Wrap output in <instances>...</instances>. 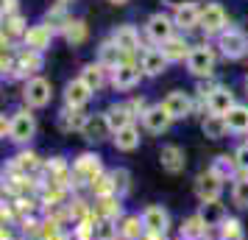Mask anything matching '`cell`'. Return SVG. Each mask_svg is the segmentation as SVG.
I'll return each mask as SVG.
<instances>
[{
  "label": "cell",
  "mask_w": 248,
  "mask_h": 240,
  "mask_svg": "<svg viewBox=\"0 0 248 240\" xmlns=\"http://www.w3.org/2000/svg\"><path fill=\"white\" fill-rule=\"evenodd\" d=\"M206 235H209V224L203 221L201 212H192V215H187L181 221V226H179L181 240H206Z\"/></svg>",
  "instance_id": "obj_25"
},
{
  "label": "cell",
  "mask_w": 248,
  "mask_h": 240,
  "mask_svg": "<svg viewBox=\"0 0 248 240\" xmlns=\"http://www.w3.org/2000/svg\"><path fill=\"white\" fill-rule=\"evenodd\" d=\"M215 48H217V53L229 62H240V59L248 56V34L246 31H240L234 25H229L223 34L215 39Z\"/></svg>",
  "instance_id": "obj_3"
},
{
  "label": "cell",
  "mask_w": 248,
  "mask_h": 240,
  "mask_svg": "<svg viewBox=\"0 0 248 240\" xmlns=\"http://www.w3.org/2000/svg\"><path fill=\"white\" fill-rule=\"evenodd\" d=\"M234 160H237L240 173H248V140L246 143H240V145L234 148Z\"/></svg>",
  "instance_id": "obj_45"
},
{
  "label": "cell",
  "mask_w": 248,
  "mask_h": 240,
  "mask_svg": "<svg viewBox=\"0 0 248 240\" xmlns=\"http://www.w3.org/2000/svg\"><path fill=\"white\" fill-rule=\"evenodd\" d=\"M176 23H173V14H165V12H154L151 17L145 20V36L148 42L154 48H162L168 39L176 36Z\"/></svg>",
  "instance_id": "obj_5"
},
{
  "label": "cell",
  "mask_w": 248,
  "mask_h": 240,
  "mask_svg": "<svg viewBox=\"0 0 248 240\" xmlns=\"http://www.w3.org/2000/svg\"><path fill=\"white\" fill-rule=\"evenodd\" d=\"M62 36L67 39V45L78 48L90 39V25L84 23L81 17H70L67 23H64V28H62Z\"/></svg>",
  "instance_id": "obj_28"
},
{
  "label": "cell",
  "mask_w": 248,
  "mask_h": 240,
  "mask_svg": "<svg viewBox=\"0 0 248 240\" xmlns=\"http://www.w3.org/2000/svg\"><path fill=\"white\" fill-rule=\"evenodd\" d=\"M140 67L145 73V79H156L162 73H168L170 62H168V56L162 53V48H145V50L140 53Z\"/></svg>",
  "instance_id": "obj_21"
},
{
  "label": "cell",
  "mask_w": 248,
  "mask_h": 240,
  "mask_svg": "<svg viewBox=\"0 0 248 240\" xmlns=\"http://www.w3.org/2000/svg\"><path fill=\"white\" fill-rule=\"evenodd\" d=\"M42 64H45V59H42V53L39 50H31V48H23L20 53H17V59H14V67L12 73H9V79H34L36 73L42 70Z\"/></svg>",
  "instance_id": "obj_10"
},
{
  "label": "cell",
  "mask_w": 248,
  "mask_h": 240,
  "mask_svg": "<svg viewBox=\"0 0 248 240\" xmlns=\"http://www.w3.org/2000/svg\"><path fill=\"white\" fill-rule=\"evenodd\" d=\"M145 79V73L140 67V62H123V64H117L112 70V76H109V84H112L117 92H128L140 87V81Z\"/></svg>",
  "instance_id": "obj_8"
},
{
  "label": "cell",
  "mask_w": 248,
  "mask_h": 240,
  "mask_svg": "<svg viewBox=\"0 0 248 240\" xmlns=\"http://www.w3.org/2000/svg\"><path fill=\"white\" fill-rule=\"evenodd\" d=\"M59 3H73V0H59Z\"/></svg>",
  "instance_id": "obj_49"
},
{
  "label": "cell",
  "mask_w": 248,
  "mask_h": 240,
  "mask_svg": "<svg viewBox=\"0 0 248 240\" xmlns=\"http://www.w3.org/2000/svg\"><path fill=\"white\" fill-rule=\"evenodd\" d=\"M95 240H120V226L112 218H95Z\"/></svg>",
  "instance_id": "obj_40"
},
{
  "label": "cell",
  "mask_w": 248,
  "mask_h": 240,
  "mask_svg": "<svg viewBox=\"0 0 248 240\" xmlns=\"http://www.w3.org/2000/svg\"><path fill=\"white\" fill-rule=\"evenodd\" d=\"M81 137H84V140H90V143H101V140L112 137V128H109L106 112L87 114V120H84V128H81Z\"/></svg>",
  "instance_id": "obj_22"
},
{
  "label": "cell",
  "mask_w": 248,
  "mask_h": 240,
  "mask_svg": "<svg viewBox=\"0 0 248 240\" xmlns=\"http://www.w3.org/2000/svg\"><path fill=\"white\" fill-rule=\"evenodd\" d=\"M90 193L95 195V198H106V195H117V190H114V179H112V173H103V176H98V179L92 182Z\"/></svg>",
  "instance_id": "obj_42"
},
{
  "label": "cell",
  "mask_w": 248,
  "mask_h": 240,
  "mask_svg": "<svg viewBox=\"0 0 248 240\" xmlns=\"http://www.w3.org/2000/svg\"><path fill=\"white\" fill-rule=\"evenodd\" d=\"M36 137V114L23 106L12 114V128H9V140L17 143V145H28L31 140Z\"/></svg>",
  "instance_id": "obj_7"
},
{
  "label": "cell",
  "mask_w": 248,
  "mask_h": 240,
  "mask_svg": "<svg viewBox=\"0 0 248 240\" xmlns=\"http://www.w3.org/2000/svg\"><path fill=\"white\" fill-rule=\"evenodd\" d=\"M56 34H59V31L50 23H45V20H42V23H36V25H28V31H25V36H23V48H31V50L45 53Z\"/></svg>",
  "instance_id": "obj_14"
},
{
  "label": "cell",
  "mask_w": 248,
  "mask_h": 240,
  "mask_svg": "<svg viewBox=\"0 0 248 240\" xmlns=\"http://www.w3.org/2000/svg\"><path fill=\"white\" fill-rule=\"evenodd\" d=\"M112 42L123 50L125 62H134V53L140 50V31L131 23H123L112 31Z\"/></svg>",
  "instance_id": "obj_16"
},
{
  "label": "cell",
  "mask_w": 248,
  "mask_h": 240,
  "mask_svg": "<svg viewBox=\"0 0 248 240\" xmlns=\"http://www.w3.org/2000/svg\"><path fill=\"white\" fill-rule=\"evenodd\" d=\"M201 215L209 224V229H220V224L229 218V212H226V207L220 201H215V204H201Z\"/></svg>",
  "instance_id": "obj_38"
},
{
  "label": "cell",
  "mask_w": 248,
  "mask_h": 240,
  "mask_svg": "<svg viewBox=\"0 0 248 240\" xmlns=\"http://www.w3.org/2000/svg\"><path fill=\"white\" fill-rule=\"evenodd\" d=\"M226 28H229V14L220 3H206L201 6V31L206 36H217L223 34Z\"/></svg>",
  "instance_id": "obj_9"
},
{
  "label": "cell",
  "mask_w": 248,
  "mask_h": 240,
  "mask_svg": "<svg viewBox=\"0 0 248 240\" xmlns=\"http://www.w3.org/2000/svg\"><path fill=\"white\" fill-rule=\"evenodd\" d=\"M232 204L237 209H248V173H240L232 182Z\"/></svg>",
  "instance_id": "obj_39"
},
{
  "label": "cell",
  "mask_w": 248,
  "mask_h": 240,
  "mask_svg": "<svg viewBox=\"0 0 248 240\" xmlns=\"http://www.w3.org/2000/svg\"><path fill=\"white\" fill-rule=\"evenodd\" d=\"M223 187L226 182L212 171V168H206L195 176V182H192V193L195 198L201 201V204H215V201H220V195H223Z\"/></svg>",
  "instance_id": "obj_4"
},
{
  "label": "cell",
  "mask_w": 248,
  "mask_h": 240,
  "mask_svg": "<svg viewBox=\"0 0 248 240\" xmlns=\"http://www.w3.org/2000/svg\"><path fill=\"white\" fill-rule=\"evenodd\" d=\"M246 90H248V76H246Z\"/></svg>",
  "instance_id": "obj_50"
},
{
  "label": "cell",
  "mask_w": 248,
  "mask_h": 240,
  "mask_svg": "<svg viewBox=\"0 0 248 240\" xmlns=\"http://www.w3.org/2000/svg\"><path fill=\"white\" fill-rule=\"evenodd\" d=\"M103 176V157L95 151H84L73 160V187H92V182Z\"/></svg>",
  "instance_id": "obj_1"
},
{
  "label": "cell",
  "mask_w": 248,
  "mask_h": 240,
  "mask_svg": "<svg viewBox=\"0 0 248 240\" xmlns=\"http://www.w3.org/2000/svg\"><path fill=\"white\" fill-rule=\"evenodd\" d=\"M98 62H101V64H103L106 70H114L117 64H123V62H125L123 50H120V48H117V45L112 42V36L101 42V48H98Z\"/></svg>",
  "instance_id": "obj_33"
},
{
  "label": "cell",
  "mask_w": 248,
  "mask_h": 240,
  "mask_svg": "<svg viewBox=\"0 0 248 240\" xmlns=\"http://www.w3.org/2000/svg\"><path fill=\"white\" fill-rule=\"evenodd\" d=\"M217 235H220V240H246V229H243V224H240V218L229 215L223 224H220Z\"/></svg>",
  "instance_id": "obj_41"
},
{
  "label": "cell",
  "mask_w": 248,
  "mask_h": 240,
  "mask_svg": "<svg viewBox=\"0 0 248 240\" xmlns=\"http://www.w3.org/2000/svg\"><path fill=\"white\" fill-rule=\"evenodd\" d=\"M226 123L232 134H248V103H237L232 112L226 114Z\"/></svg>",
  "instance_id": "obj_35"
},
{
  "label": "cell",
  "mask_w": 248,
  "mask_h": 240,
  "mask_svg": "<svg viewBox=\"0 0 248 240\" xmlns=\"http://www.w3.org/2000/svg\"><path fill=\"white\" fill-rule=\"evenodd\" d=\"M117 226H120V240H142L145 238L142 215H137V212H125V215L117 221Z\"/></svg>",
  "instance_id": "obj_30"
},
{
  "label": "cell",
  "mask_w": 248,
  "mask_h": 240,
  "mask_svg": "<svg viewBox=\"0 0 248 240\" xmlns=\"http://www.w3.org/2000/svg\"><path fill=\"white\" fill-rule=\"evenodd\" d=\"M42 173H45L42 182L62 184V187H73V165H70L64 157H50V160H45Z\"/></svg>",
  "instance_id": "obj_15"
},
{
  "label": "cell",
  "mask_w": 248,
  "mask_h": 240,
  "mask_svg": "<svg viewBox=\"0 0 248 240\" xmlns=\"http://www.w3.org/2000/svg\"><path fill=\"white\" fill-rule=\"evenodd\" d=\"M223 182H234L237 176H240V168H237V160H234V154L229 157V154H217L212 160V165H209Z\"/></svg>",
  "instance_id": "obj_34"
},
{
  "label": "cell",
  "mask_w": 248,
  "mask_h": 240,
  "mask_svg": "<svg viewBox=\"0 0 248 240\" xmlns=\"http://www.w3.org/2000/svg\"><path fill=\"white\" fill-rule=\"evenodd\" d=\"M0 240H14V235H12V226H3V232H0Z\"/></svg>",
  "instance_id": "obj_47"
},
{
  "label": "cell",
  "mask_w": 248,
  "mask_h": 240,
  "mask_svg": "<svg viewBox=\"0 0 248 240\" xmlns=\"http://www.w3.org/2000/svg\"><path fill=\"white\" fill-rule=\"evenodd\" d=\"M95 215L98 218H112V221H120L125 215L123 212V198L120 195H106V198H95Z\"/></svg>",
  "instance_id": "obj_31"
},
{
  "label": "cell",
  "mask_w": 248,
  "mask_h": 240,
  "mask_svg": "<svg viewBox=\"0 0 248 240\" xmlns=\"http://www.w3.org/2000/svg\"><path fill=\"white\" fill-rule=\"evenodd\" d=\"M140 140H142L140 126H134V123H131V126L114 131V134H112V145H114V151H120V154H131V151L140 148Z\"/></svg>",
  "instance_id": "obj_26"
},
{
  "label": "cell",
  "mask_w": 248,
  "mask_h": 240,
  "mask_svg": "<svg viewBox=\"0 0 248 240\" xmlns=\"http://www.w3.org/2000/svg\"><path fill=\"white\" fill-rule=\"evenodd\" d=\"M134 109H131V103L128 101H120V103H112L109 109H106V120H109V128H112V134L114 131H120V128L125 126H131L134 123Z\"/></svg>",
  "instance_id": "obj_24"
},
{
  "label": "cell",
  "mask_w": 248,
  "mask_h": 240,
  "mask_svg": "<svg viewBox=\"0 0 248 240\" xmlns=\"http://www.w3.org/2000/svg\"><path fill=\"white\" fill-rule=\"evenodd\" d=\"M190 50H192V45L187 42V36L184 34H176L173 39H168V42L162 45V53L168 56L170 64H176V62H187Z\"/></svg>",
  "instance_id": "obj_29"
},
{
  "label": "cell",
  "mask_w": 248,
  "mask_h": 240,
  "mask_svg": "<svg viewBox=\"0 0 248 240\" xmlns=\"http://www.w3.org/2000/svg\"><path fill=\"white\" fill-rule=\"evenodd\" d=\"M112 173V179H114V190H117V195L123 198L128 190H131V173L125 171V168H114V171H109Z\"/></svg>",
  "instance_id": "obj_44"
},
{
  "label": "cell",
  "mask_w": 248,
  "mask_h": 240,
  "mask_svg": "<svg viewBox=\"0 0 248 240\" xmlns=\"http://www.w3.org/2000/svg\"><path fill=\"white\" fill-rule=\"evenodd\" d=\"M53 101V84L45 76H34L23 84V103L28 109H45Z\"/></svg>",
  "instance_id": "obj_6"
},
{
  "label": "cell",
  "mask_w": 248,
  "mask_h": 240,
  "mask_svg": "<svg viewBox=\"0 0 248 240\" xmlns=\"http://www.w3.org/2000/svg\"><path fill=\"white\" fill-rule=\"evenodd\" d=\"M109 3H112V6H125L128 0H109Z\"/></svg>",
  "instance_id": "obj_48"
},
{
  "label": "cell",
  "mask_w": 248,
  "mask_h": 240,
  "mask_svg": "<svg viewBox=\"0 0 248 240\" xmlns=\"http://www.w3.org/2000/svg\"><path fill=\"white\" fill-rule=\"evenodd\" d=\"M142 226H145V235H162V238H168L170 226H173V221H170V212L165 209L162 204H148L142 212Z\"/></svg>",
  "instance_id": "obj_11"
},
{
  "label": "cell",
  "mask_w": 248,
  "mask_h": 240,
  "mask_svg": "<svg viewBox=\"0 0 248 240\" xmlns=\"http://www.w3.org/2000/svg\"><path fill=\"white\" fill-rule=\"evenodd\" d=\"M203 106H206V112H209V114H223V117H226V114H229V112L237 106L232 87H226V84H215L212 92L206 95Z\"/></svg>",
  "instance_id": "obj_13"
},
{
  "label": "cell",
  "mask_w": 248,
  "mask_h": 240,
  "mask_svg": "<svg viewBox=\"0 0 248 240\" xmlns=\"http://www.w3.org/2000/svg\"><path fill=\"white\" fill-rule=\"evenodd\" d=\"M142 128H145L148 134H165L170 126H173V117L168 114V109L162 106V103H154V106H148L145 112H142Z\"/></svg>",
  "instance_id": "obj_19"
},
{
  "label": "cell",
  "mask_w": 248,
  "mask_h": 240,
  "mask_svg": "<svg viewBox=\"0 0 248 240\" xmlns=\"http://www.w3.org/2000/svg\"><path fill=\"white\" fill-rule=\"evenodd\" d=\"M84 120H87V114L84 112H73V109H62V114L56 117V126L64 131V134H70V131H78L84 128Z\"/></svg>",
  "instance_id": "obj_36"
},
{
  "label": "cell",
  "mask_w": 248,
  "mask_h": 240,
  "mask_svg": "<svg viewBox=\"0 0 248 240\" xmlns=\"http://www.w3.org/2000/svg\"><path fill=\"white\" fill-rule=\"evenodd\" d=\"M142 240H145V238H142Z\"/></svg>",
  "instance_id": "obj_51"
},
{
  "label": "cell",
  "mask_w": 248,
  "mask_h": 240,
  "mask_svg": "<svg viewBox=\"0 0 248 240\" xmlns=\"http://www.w3.org/2000/svg\"><path fill=\"white\" fill-rule=\"evenodd\" d=\"M109 76H112V70H106L98 59H95V62H87V64L81 67V79L87 81L95 92L103 90V87L109 84Z\"/></svg>",
  "instance_id": "obj_27"
},
{
  "label": "cell",
  "mask_w": 248,
  "mask_h": 240,
  "mask_svg": "<svg viewBox=\"0 0 248 240\" xmlns=\"http://www.w3.org/2000/svg\"><path fill=\"white\" fill-rule=\"evenodd\" d=\"M215 62H217V50H215V45H209V42H201V45H192L190 56H187V73H190L192 79H212L215 73Z\"/></svg>",
  "instance_id": "obj_2"
},
{
  "label": "cell",
  "mask_w": 248,
  "mask_h": 240,
  "mask_svg": "<svg viewBox=\"0 0 248 240\" xmlns=\"http://www.w3.org/2000/svg\"><path fill=\"white\" fill-rule=\"evenodd\" d=\"M173 23L184 34L201 28V6L198 3H179V6H173Z\"/></svg>",
  "instance_id": "obj_20"
},
{
  "label": "cell",
  "mask_w": 248,
  "mask_h": 240,
  "mask_svg": "<svg viewBox=\"0 0 248 240\" xmlns=\"http://www.w3.org/2000/svg\"><path fill=\"white\" fill-rule=\"evenodd\" d=\"M25 31H28V25H25V17L20 12L12 14V17H3V39H9V42L17 39V36L23 39Z\"/></svg>",
  "instance_id": "obj_37"
},
{
  "label": "cell",
  "mask_w": 248,
  "mask_h": 240,
  "mask_svg": "<svg viewBox=\"0 0 248 240\" xmlns=\"http://www.w3.org/2000/svg\"><path fill=\"white\" fill-rule=\"evenodd\" d=\"M159 165H162V171H165V173L179 176V173H184V168H187V154H184L181 145L168 143V145H162V148H159Z\"/></svg>",
  "instance_id": "obj_17"
},
{
  "label": "cell",
  "mask_w": 248,
  "mask_h": 240,
  "mask_svg": "<svg viewBox=\"0 0 248 240\" xmlns=\"http://www.w3.org/2000/svg\"><path fill=\"white\" fill-rule=\"evenodd\" d=\"M64 109H73V112H81L87 103L92 101V95H95V90H92L87 81L81 79H70L67 84H64Z\"/></svg>",
  "instance_id": "obj_12"
},
{
  "label": "cell",
  "mask_w": 248,
  "mask_h": 240,
  "mask_svg": "<svg viewBox=\"0 0 248 240\" xmlns=\"http://www.w3.org/2000/svg\"><path fill=\"white\" fill-rule=\"evenodd\" d=\"M42 168H45V160H39V154H36V151H28V148H23L12 160V171L14 173H23V176H28V179L39 176Z\"/></svg>",
  "instance_id": "obj_23"
},
{
  "label": "cell",
  "mask_w": 248,
  "mask_h": 240,
  "mask_svg": "<svg viewBox=\"0 0 248 240\" xmlns=\"http://www.w3.org/2000/svg\"><path fill=\"white\" fill-rule=\"evenodd\" d=\"M95 218L98 215L73 224V240H95Z\"/></svg>",
  "instance_id": "obj_43"
},
{
  "label": "cell",
  "mask_w": 248,
  "mask_h": 240,
  "mask_svg": "<svg viewBox=\"0 0 248 240\" xmlns=\"http://www.w3.org/2000/svg\"><path fill=\"white\" fill-rule=\"evenodd\" d=\"M162 106L168 109V114L173 117V120H184V117H190L192 109H195V103H192L190 92H184V90L168 92V95L162 98Z\"/></svg>",
  "instance_id": "obj_18"
},
{
  "label": "cell",
  "mask_w": 248,
  "mask_h": 240,
  "mask_svg": "<svg viewBox=\"0 0 248 240\" xmlns=\"http://www.w3.org/2000/svg\"><path fill=\"white\" fill-rule=\"evenodd\" d=\"M17 14V0H3V17Z\"/></svg>",
  "instance_id": "obj_46"
},
{
  "label": "cell",
  "mask_w": 248,
  "mask_h": 240,
  "mask_svg": "<svg viewBox=\"0 0 248 240\" xmlns=\"http://www.w3.org/2000/svg\"><path fill=\"white\" fill-rule=\"evenodd\" d=\"M201 131H203V137H206V140H223L226 134H232L223 114H203Z\"/></svg>",
  "instance_id": "obj_32"
}]
</instances>
